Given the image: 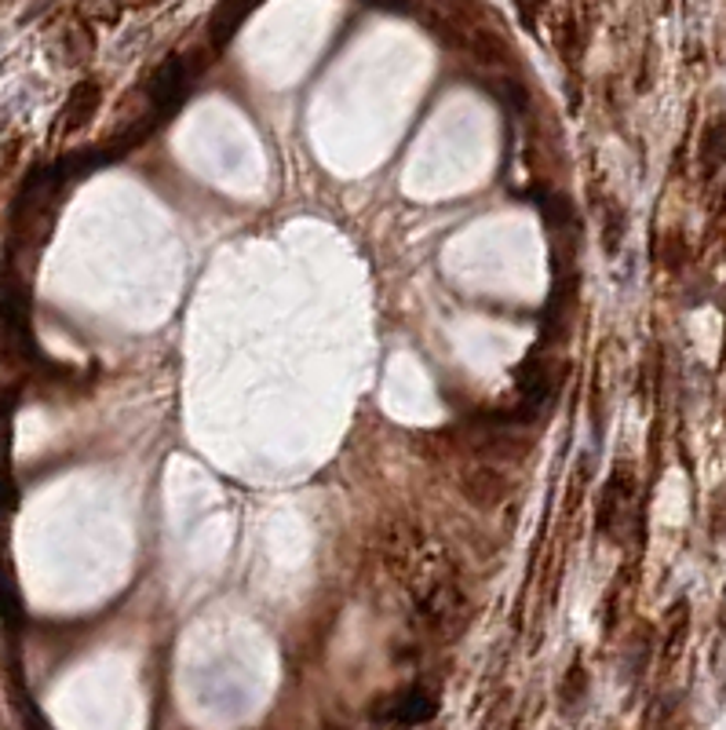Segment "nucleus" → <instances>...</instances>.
Returning a JSON list of instances; mask_svg holds the SVG:
<instances>
[{
    "label": "nucleus",
    "mask_w": 726,
    "mask_h": 730,
    "mask_svg": "<svg viewBox=\"0 0 726 730\" xmlns=\"http://www.w3.org/2000/svg\"><path fill=\"white\" fill-rule=\"evenodd\" d=\"M460 486H463V497H468L471 505H479V508L504 505L508 494H511V483L504 478V472L493 468V464H474V468L463 472Z\"/></svg>",
    "instance_id": "obj_1"
},
{
    "label": "nucleus",
    "mask_w": 726,
    "mask_h": 730,
    "mask_svg": "<svg viewBox=\"0 0 726 730\" xmlns=\"http://www.w3.org/2000/svg\"><path fill=\"white\" fill-rule=\"evenodd\" d=\"M435 712V698L424 687H413L406 694L391 698V709H376V720L387 723H424Z\"/></svg>",
    "instance_id": "obj_2"
},
{
    "label": "nucleus",
    "mask_w": 726,
    "mask_h": 730,
    "mask_svg": "<svg viewBox=\"0 0 726 730\" xmlns=\"http://www.w3.org/2000/svg\"><path fill=\"white\" fill-rule=\"evenodd\" d=\"M628 500H632V483L617 472L610 478V486H606L602 494V505H599V530L617 537V526H621V519L628 516Z\"/></svg>",
    "instance_id": "obj_3"
},
{
    "label": "nucleus",
    "mask_w": 726,
    "mask_h": 730,
    "mask_svg": "<svg viewBox=\"0 0 726 730\" xmlns=\"http://www.w3.org/2000/svg\"><path fill=\"white\" fill-rule=\"evenodd\" d=\"M726 165V117L712 121L701 136V176L712 179Z\"/></svg>",
    "instance_id": "obj_4"
},
{
    "label": "nucleus",
    "mask_w": 726,
    "mask_h": 730,
    "mask_svg": "<svg viewBox=\"0 0 726 730\" xmlns=\"http://www.w3.org/2000/svg\"><path fill=\"white\" fill-rule=\"evenodd\" d=\"M95 106H99V88H95L92 81H85V85H77V92L70 95V106H66V131L85 128Z\"/></svg>",
    "instance_id": "obj_5"
}]
</instances>
